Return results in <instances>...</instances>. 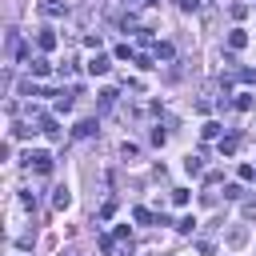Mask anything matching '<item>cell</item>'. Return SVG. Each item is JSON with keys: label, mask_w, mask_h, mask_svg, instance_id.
<instances>
[{"label": "cell", "mask_w": 256, "mask_h": 256, "mask_svg": "<svg viewBox=\"0 0 256 256\" xmlns=\"http://www.w3.org/2000/svg\"><path fill=\"white\" fill-rule=\"evenodd\" d=\"M236 108H240V112H248V108H252V96H248V92H244V96H236Z\"/></svg>", "instance_id": "cell-24"}, {"label": "cell", "mask_w": 256, "mask_h": 256, "mask_svg": "<svg viewBox=\"0 0 256 256\" xmlns=\"http://www.w3.org/2000/svg\"><path fill=\"white\" fill-rule=\"evenodd\" d=\"M68 204H72V192H68V188H56V196H52V208H56V212H64Z\"/></svg>", "instance_id": "cell-8"}, {"label": "cell", "mask_w": 256, "mask_h": 256, "mask_svg": "<svg viewBox=\"0 0 256 256\" xmlns=\"http://www.w3.org/2000/svg\"><path fill=\"white\" fill-rule=\"evenodd\" d=\"M72 108V96L68 92H56V112H68Z\"/></svg>", "instance_id": "cell-16"}, {"label": "cell", "mask_w": 256, "mask_h": 256, "mask_svg": "<svg viewBox=\"0 0 256 256\" xmlns=\"http://www.w3.org/2000/svg\"><path fill=\"white\" fill-rule=\"evenodd\" d=\"M108 68H112V56H104V52H96V56L88 60V72H92V76H104Z\"/></svg>", "instance_id": "cell-2"}, {"label": "cell", "mask_w": 256, "mask_h": 256, "mask_svg": "<svg viewBox=\"0 0 256 256\" xmlns=\"http://www.w3.org/2000/svg\"><path fill=\"white\" fill-rule=\"evenodd\" d=\"M72 132H76L80 140H84V136H96V120H80V124H76Z\"/></svg>", "instance_id": "cell-11"}, {"label": "cell", "mask_w": 256, "mask_h": 256, "mask_svg": "<svg viewBox=\"0 0 256 256\" xmlns=\"http://www.w3.org/2000/svg\"><path fill=\"white\" fill-rule=\"evenodd\" d=\"M116 240H120V244H132V232H128V224H120V228H116Z\"/></svg>", "instance_id": "cell-21"}, {"label": "cell", "mask_w": 256, "mask_h": 256, "mask_svg": "<svg viewBox=\"0 0 256 256\" xmlns=\"http://www.w3.org/2000/svg\"><path fill=\"white\" fill-rule=\"evenodd\" d=\"M36 44H40V52H52V48H56V32H48V28H44V32L36 36Z\"/></svg>", "instance_id": "cell-9"}, {"label": "cell", "mask_w": 256, "mask_h": 256, "mask_svg": "<svg viewBox=\"0 0 256 256\" xmlns=\"http://www.w3.org/2000/svg\"><path fill=\"white\" fill-rule=\"evenodd\" d=\"M184 172H188V176H200V172H204L200 156H184Z\"/></svg>", "instance_id": "cell-12"}, {"label": "cell", "mask_w": 256, "mask_h": 256, "mask_svg": "<svg viewBox=\"0 0 256 256\" xmlns=\"http://www.w3.org/2000/svg\"><path fill=\"white\" fill-rule=\"evenodd\" d=\"M44 16H68V0H40Z\"/></svg>", "instance_id": "cell-3"}, {"label": "cell", "mask_w": 256, "mask_h": 256, "mask_svg": "<svg viewBox=\"0 0 256 256\" xmlns=\"http://www.w3.org/2000/svg\"><path fill=\"white\" fill-rule=\"evenodd\" d=\"M132 216H136V224H152V212H148V208H136Z\"/></svg>", "instance_id": "cell-20"}, {"label": "cell", "mask_w": 256, "mask_h": 256, "mask_svg": "<svg viewBox=\"0 0 256 256\" xmlns=\"http://www.w3.org/2000/svg\"><path fill=\"white\" fill-rule=\"evenodd\" d=\"M60 256H72V252H60Z\"/></svg>", "instance_id": "cell-30"}, {"label": "cell", "mask_w": 256, "mask_h": 256, "mask_svg": "<svg viewBox=\"0 0 256 256\" xmlns=\"http://www.w3.org/2000/svg\"><path fill=\"white\" fill-rule=\"evenodd\" d=\"M244 220H256V200H248V204H244Z\"/></svg>", "instance_id": "cell-27"}, {"label": "cell", "mask_w": 256, "mask_h": 256, "mask_svg": "<svg viewBox=\"0 0 256 256\" xmlns=\"http://www.w3.org/2000/svg\"><path fill=\"white\" fill-rule=\"evenodd\" d=\"M112 248H116V236H100V252L112 256Z\"/></svg>", "instance_id": "cell-18"}, {"label": "cell", "mask_w": 256, "mask_h": 256, "mask_svg": "<svg viewBox=\"0 0 256 256\" xmlns=\"http://www.w3.org/2000/svg\"><path fill=\"white\" fill-rule=\"evenodd\" d=\"M152 56H156V60H172V56H176V48H172V44H156V48H152Z\"/></svg>", "instance_id": "cell-13"}, {"label": "cell", "mask_w": 256, "mask_h": 256, "mask_svg": "<svg viewBox=\"0 0 256 256\" xmlns=\"http://www.w3.org/2000/svg\"><path fill=\"white\" fill-rule=\"evenodd\" d=\"M244 44H248V32H244V28H232V32H228V48H232V52H240Z\"/></svg>", "instance_id": "cell-7"}, {"label": "cell", "mask_w": 256, "mask_h": 256, "mask_svg": "<svg viewBox=\"0 0 256 256\" xmlns=\"http://www.w3.org/2000/svg\"><path fill=\"white\" fill-rule=\"evenodd\" d=\"M176 4H180L184 12H196V8H200V0H176Z\"/></svg>", "instance_id": "cell-28"}, {"label": "cell", "mask_w": 256, "mask_h": 256, "mask_svg": "<svg viewBox=\"0 0 256 256\" xmlns=\"http://www.w3.org/2000/svg\"><path fill=\"white\" fill-rule=\"evenodd\" d=\"M116 96H120L116 88H104V92H96V100H100V108H104V112H108V108L116 104Z\"/></svg>", "instance_id": "cell-10"}, {"label": "cell", "mask_w": 256, "mask_h": 256, "mask_svg": "<svg viewBox=\"0 0 256 256\" xmlns=\"http://www.w3.org/2000/svg\"><path fill=\"white\" fill-rule=\"evenodd\" d=\"M20 92H24V96H44V88H40V84H32V80H24V84H20Z\"/></svg>", "instance_id": "cell-15"}, {"label": "cell", "mask_w": 256, "mask_h": 256, "mask_svg": "<svg viewBox=\"0 0 256 256\" xmlns=\"http://www.w3.org/2000/svg\"><path fill=\"white\" fill-rule=\"evenodd\" d=\"M40 132H44L48 140H64V132H60V124H56L52 116H44V120H40Z\"/></svg>", "instance_id": "cell-5"}, {"label": "cell", "mask_w": 256, "mask_h": 256, "mask_svg": "<svg viewBox=\"0 0 256 256\" xmlns=\"http://www.w3.org/2000/svg\"><path fill=\"white\" fill-rule=\"evenodd\" d=\"M224 196H228V200H240V196H244V188H240V184H228V188H224Z\"/></svg>", "instance_id": "cell-19"}, {"label": "cell", "mask_w": 256, "mask_h": 256, "mask_svg": "<svg viewBox=\"0 0 256 256\" xmlns=\"http://www.w3.org/2000/svg\"><path fill=\"white\" fill-rule=\"evenodd\" d=\"M144 4H160V0H144Z\"/></svg>", "instance_id": "cell-29"}, {"label": "cell", "mask_w": 256, "mask_h": 256, "mask_svg": "<svg viewBox=\"0 0 256 256\" xmlns=\"http://www.w3.org/2000/svg\"><path fill=\"white\" fill-rule=\"evenodd\" d=\"M24 160H28V168H32V172H40V176H48V172H52V152H44V148H32Z\"/></svg>", "instance_id": "cell-1"}, {"label": "cell", "mask_w": 256, "mask_h": 256, "mask_svg": "<svg viewBox=\"0 0 256 256\" xmlns=\"http://www.w3.org/2000/svg\"><path fill=\"white\" fill-rule=\"evenodd\" d=\"M224 244H228V248H244V244H248V228H232V232L224 236Z\"/></svg>", "instance_id": "cell-6"}, {"label": "cell", "mask_w": 256, "mask_h": 256, "mask_svg": "<svg viewBox=\"0 0 256 256\" xmlns=\"http://www.w3.org/2000/svg\"><path fill=\"white\" fill-rule=\"evenodd\" d=\"M240 180H256V168L252 164H240Z\"/></svg>", "instance_id": "cell-26"}, {"label": "cell", "mask_w": 256, "mask_h": 256, "mask_svg": "<svg viewBox=\"0 0 256 256\" xmlns=\"http://www.w3.org/2000/svg\"><path fill=\"white\" fill-rule=\"evenodd\" d=\"M132 60H136V68H152V56H144V52H136Z\"/></svg>", "instance_id": "cell-23"}, {"label": "cell", "mask_w": 256, "mask_h": 256, "mask_svg": "<svg viewBox=\"0 0 256 256\" xmlns=\"http://www.w3.org/2000/svg\"><path fill=\"white\" fill-rule=\"evenodd\" d=\"M236 144H240L236 136H224V140H220L216 148H220V156H232V152H236Z\"/></svg>", "instance_id": "cell-14"}, {"label": "cell", "mask_w": 256, "mask_h": 256, "mask_svg": "<svg viewBox=\"0 0 256 256\" xmlns=\"http://www.w3.org/2000/svg\"><path fill=\"white\" fill-rule=\"evenodd\" d=\"M200 132H204V140H216V136H220V124H216V120H208Z\"/></svg>", "instance_id": "cell-17"}, {"label": "cell", "mask_w": 256, "mask_h": 256, "mask_svg": "<svg viewBox=\"0 0 256 256\" xmlns=\"http://www.w3.org/2000/svg\"><path fill=\"white\" fill-rule=\"evenodd\" d=\"M120 156H124V160H132V156H136V144H128V140H124V144H120Z\"/></svg>", "instance_id": "cell-25"}, {"label": "cell", "mask_w": 256, "mask_h": 256, "mask_svg": "<svg viewBox=\"0 0 256 256\" xmlns=\"http://www.w3.org/2000/svg\"><path fill=\"white\" fill-rule=\"evenodd\" d=\"M236 76H240V80H244V84H256V68H240V72H236Z\"/></svg>", "instance_id": "cell-22"}, {"label": "cell", "mask_w": 256, "mask_h": 256, "mask_svg": "<svg viewBox=\"0 0 256 256\" xmlns=\"http://www.w3.org/2000/svg\"><path fill=\"white\" fill-rule=\"evenodd\" d=\"M28 72H32V76H48V72H52V64H48L44 56H28Z\"/></svg>", "instance_id": "cell-4"}]
</instances>
